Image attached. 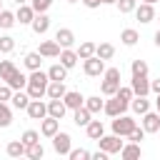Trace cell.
Wrapping results in <instances>:
<instances>
[{"label":"cell","instance_id":"obj_29","mask_svg":"<svg viewBox=\"0 0 160 160\" xmlns=\"http://www.w3.org/2000/svg\"><path fill=\"white\" fill-rule=\"evenodd\" d=\"M48 78H50V80H65V78H68V68H65L62 62H55V65L48 68Z\"/></svg>","mask_w":160,"mask_h":160},{"label":"cell","instance_id":"obj_23","mask_svg":"<svg viewBox=\"0 0 160 160\" xmlns=\"http://www.w3.org/2000/svg\"><path fill=\"white\" fill-rule=\"evenodd\" d=\"M118 88H120V80H118V78H105V75H102V82H100V92H102V95L110 98V95L118 92Z\"/></svg>","mask_w":160,"mask_h":160},{"label":"cell","instance_id":"obj_17","mask_svg":"<svg viewBox=\"0 0 160 160\" xmlns=\"http://www.w3.org/2000/svg\"><path fill=\"white\" fill-rule=\"evenodd\" d=\"M32 18H35V10L28 5V2H22V5H18V12H15V20L20 22V25H30L32 22Z\"/></svg>","mask_w":160,"mask_h":160},{"label":"cell","instance_id":"obj_38","mask_svg":"<svg viewBox=\"0 0 160 160\" xmlns=\"http://www.w3.org/2000/svg\"><path fill=\"white\" fill-rule=\"evenodd\" d=\"M20 140H22V142H25V148H28V145H32V142H38V140H40V132H38V130H25V132L20 135Z\"/></svg>","mask_w":160,"mask_h":160},{"label":"cell","instance_id":"obj_36","mask_svg":"<svg viewBox=\"0 0 160 160\" xmlns=\"http://www.w3.org/2000/svg\"><path fill=\"white\" fill-rule=\"evenodd\" d=\"M15 22H18V20H15V12H10V10L2 8V10H0V28L8 30V28H12Z\"/></svg>","mask_w":160,"mask_h":160},{"label":"cell","instance_id":"obj_2","mask_svg":"<svg viewBox=\"0 0 160 160\" xmlns=\"http://www.w3.org/2000/svg\"><path fill=\"white\" fill-rule=\"evenodd\" d=\"M135 125H138V120H132L128 112L115 115V118H112V122H110L112 132H115V135H120V138H128V135L132 132V128H135Z\"/></svg>","mask_w":160,"mask_h":160},{"label":"cell","instance_id":"obj_3","mask_svg":"<svg viewBox=\"0 0 160 160\" xmlns=\"http://www.w3.org/2000/svg\"><path fill=\"white\" fill-rule=\"evenodd\" d=\"M82 72H85L88 78H100V75L105 72V60H100L98 55L85 58V60H82Z\"/></svg>","mask_w":160,"mask_h":160},{"label":"cell","instance_id":"obj_27","mask_svg":"<svg viewBox=\"0 0 160 160\" xmlns=\"http://www.w3.org/2000/svg\"><path fill=\"white\" fill-rule=\"evenodd\" d=\"M120 40H122V45H128V48H132L138 40H140V32L135 30V28H125L122 32H120Z\"/></svg>","mask_w":160,"mask_h":160},{"label":"cell","instance_id":"obj_33","mask_svg":"<svg viewBox=\"0 0 160 160\" xmlns=\"http://www.w3.org/2000/svg\"><path fill=\"white\" fill-rule=\"evenodd\" d=\"M25 155H28L30 160H42V155H45V150H42V145H40V140H38V142H32V145H28V148H25Z\"/></svg>","mask_w":160,"mask_h":160},{"label":"cell","instance_id":"obj_44","mask_svg":"<svg viewBox=\"0 0 160 160\" xmlns=\"http://www.w3.org/2000/svg\"><path fill=\"white\" fill-rule=\"evenodd\" d=\"M12 48H15V40L10 35H2L0 38V52H12Z\"/></svg>","mask_w":160,"mask_h":160},{"label":"cell","instance_id":"obj_40","mask_svg":"<svg viewBox=\"0 0 160 160\" xmlns=\"http://www.w3.org/2000/svg\"><path fill=\"white\" fill-rule=\"evenodd\" d=\"M15 70V62L12 60H0V80H8V75Z\"/></svg>","mask_w":160,"mask_h":160},{"label":"cell","instance_id":"obj_43","mask_svg":"<svg viewBox=\"0 0 160 160\" xmlns=\"http://www.w3.org/2000/svg\"><path fill=\"white\" fill-rule=\"evenodd\" d=\"M115 95H118L120 100H125V102H130V100H132V88H130V85H120Z\"/></svg>","mask_w":160,"mask_h":160},{"label":"cell","instance_id":"obj_51","mask_svg":"<svg viewBox=\"0 0 160 160\" xmlns=\"http://www.w3.org/2000/svg\"><path fill=\"white\" fill-rule=\"evenodd\" d=\"M155 45H158V48H160V30H158V32H155Z\"/></svg>","mask_w":160,"mask_h":160},{"label":"cell","instance_id":"obj_8","mask_svg":"<svg viewBox=\"0 0 160 160\" xmlns=\"http://www.w3.org/2000/svg\"><path fill=\"white\" fill-rule=\"evenodd\" d=\"M142 118V130L145 132H160V112L155 110H148L145 115H140Z\"/></svg>","mask_w":160,"mask_h":160},{"label":"cell","instance_id":"obj_18","mask_svg":"<svg viewBox=\"0 0 160 160\" xmlns=\"http://www.w3.org/2000/svg\"><path fill=\"white\" fill-rule=\"evenodd\" d=\"M60 50H62V48H60L55 40H42V42H40V48H38V52H40L42 58H58V55H60Z\"/></svg>","mask_w":160,"mask_h":160},{"label":"cell","instance_id":"obj_50","mask_svg":"<svg viewBox=\"0 0 160 160\" xmlns=\"http://www.w3.org/2000/svg\"><path fill=\"white\" fill-rule=\"evenodd\" d=\"M100 2H102V5H115L118 0H100Z\"/></svg>","mask_w":160,"mask_h":160},{"label":"cell","instance_id":"obj_1","mask_svg":"<svg viewBox=\"0 0 160 160\" xmlns=\"http://www.w3.org/2000/svg\"><path fill=\"white\" fill-rule=\"evenodd\" d=\"M48 82H50L48 72H42V70H30V75H28V85H25V92L30 95V100H40V98H45V92H48Z\"/></svg>","mask_w":160,"mask_h":160},{"label":"cell","instance_id":"obj_39","mask_svg":"<svg viewBox=\"0 0 160 160\" xmlns=\"http://www.w3.org/2000/svg\"><path fill=\"white\" fill-rule=\"evenodd\" d=\"M68 158H70V160H90V152H88L85 148H75V150L70 148V152H68Z\"/></svg>","mask_w":160,"mask_h":160},{"label":"cell","instance_id":"obj_25","mask_svg":"<svg viewBox=\"0 0 160 160\" xmlns=\"http://www.w3.org/2000/svg\"><path fill=\"white\" fill-rule=\"evenodd\" d=\"M85 132H88L90 140H98L100 135H105V125H102V120H90V122L85 125Z\"/></svg>","mask_w":160,"mask_h":160},{"label":"cell","instance_id":"obj_56","mask_svg":"<svg viewBox=\"0 0 160 160\" xmlns=\"http://www.w3.org/2000/svg\"><path fill=\"white\" fill-rule=\"evenodd\" d=\"M0 10H2V0H0Z\"/></svg>","mask_w":160,"mask_h":160},{"label":"cell","instance_id":"obj_11","mask_svg":"<svg viewBox=\"0 0 160 160\" xmlns=\"http://www.w3.org/2000/svg\"><path fill=\"white\" fill-rule=\"evenodd\" d=\"M30 28H32V32H35V35H45V32L50 30V18H48L45 12H35V18H32Z\"/></svg>","mask_w":160,"mask_h":160},{"label":"cell","instance_id":"obj_48","mask_svg":"<svg viewBox=\"0 0 160 160\" xmlns=\"http://www.w3.org/2000/svg\"><path fill=\"white\" fill-rule=\"evenodd\" d=\"M80 2H82L85 8H90V10H92V8H100V5H102L100 0H80Z\"/></svg>","mask_w":160,"mask_h":160},{"label":"cell","instance_id":"obj_46","mask_svg":"<svg viewBox=\"0 0 160 160\" xmlns=\"http://www.w3.org/2000/svg\"><path fill=\"white\" fill-rule=\"evenodd\" d=\"M142 138H145V130H142V128H138V125H135V128H132V132L128 135V140H130V142H140Z\"/></svg>","mask_w":160,"mask_h":160},{"label":"cell","instance_id":"obj_34","mask_svg":"<svg viewBox=\"0 0 160 160\" xmlns=\"http://www.w3.org/2000/svg\"><path fill=\"white\" fill-rule=\"evenodd\" d=\"M75 52H78V58H80V60H85V58H90V55H95V42H90V40H85V42H80V48H78Z\"/></svg>","mask_w":160,"mask_h":160},{"label":"cell","instance_id":"obj_20","mask_svg":"<svg viewBox=\"0 0 160 160\" xmlns=\"http://www.w3.org/2000/svg\"><path fill=\"white\" fill-rule=\"evenodd\" d=\"M90 120H92V112H90L85 105H80V108H75V110H72V122H75L78 128H85Z\"/></svg>","mask_w":160,"mask_h":160},{"label":"cell","instance_id":"obj_10","mask_svg":"<svg viewBox=\"0 0 160 160\" xmlns=\"http://www.w3.org/2000/svg\"><path fill=\"white\" fill-rule=\"evenodd\" d=\"M135 18L140 20V22H152L155 20V8L150 5V2H140V5H135Z\"/></svg>","mask_w":160,"mask_h":160},{"label":"cell","instance_id":"obj_4","mask_svg":"<svg viewBox=\"0 0 160 160\" xmlns=\"http://www.w3.org/2000/svg\"><path fill=\"white\" fill-rule=\"evenodd\" d=\"M128 105H130V102L120 100L118 95H110V100H105V105H102V112H105V115H110V118H115V115L128 112Z\"/></svg>","mask_w":160,"mask_h":160},{"label":"cell","instance_id":"obj_45","mask_svg":"<svg viewBox=\"0 0 160 160\" xmlns=\"http://www.w3.org/2000/svg\"><path fill=\"white\" fill-rule=\"evenodd\" d=\"M12 92H15V90H12V88H10L8 82H2V85H0V102H10Z\"/></svg>","mask_w":160,"mask_h":160},{"label":"cell","instance_id":"obj_5","mask_svg":"<svg viewBox=\"0 0 160 160\" xmlns=\"http://www.w3.org/2000/svg\"><path fill=\"white\" fill-rule=\"evenodd\" d=\"M98 145H100V150H105L108 155H112V152H120V148L125 145L122 140H120V135H100L98 138Z\"/></svg>","mask_w":160,"mask_h":160},{"label":"cell","instance_id":"obj_12","mask_svg":"<svg viewBox=\"0 0 160 160\" xmlns=\"http://www.w3.org/2000/svg\"><path fill=\"white\" fill-rule=\"evenodd\" d=\"M55 42H58L60 48H72V45H75V32H72L70 28H58V30H55Z\"/></svg>","mask_w":160,"mask_h":160},{"label":"cell","instance_id":"obj_42","mask_svg":"<svg viewBox=\"0 0 160 160\" xmlns=\"http://www.w3.org/2000/svg\"><path fill=\"white\" fill-rule=\"evenodd\" d=\"M50 5H52V0H30V8L35 12H48Z\"/></svg>","mask_w":160,"mask_h":160},{"label":"cell","instance_id":"obj_30","mask_svg":"<svg viewBox=\"0 0 160 160\" xmlns=\"http://www.w3.org/2000/svg\"><path fill=\"white\" fill-rule=\"evenodd\" d=\"M5 150H8L10 158H22V155H25V142H22V140H10Z\"/></svg>","mask_w":160,"mask_h":160},{"label":"cell","instance_id":"obj_49","mask_svg":"<svg viewBox=\"0 0 160 160\" xmlns=\"http://www.w3.org/2000/svg\"><path fill=\"white\" fill-rule=\"evenodd\" d=\"M150 92H155V95L160 92V78L158 80H150Z\"/></svg>","mask_w":160,"mask_h":160},{"label":"cell","instance_id":"obj_16","mask_svg":"<svg viewBox=\"0 0 160 160\" xmlns=\"http://www.w3.org/2000/svg\"><path fill=\"white\" fill-rule=\"evenodd\" d=\"M58 130H60V120H58V118H50V115H45V118L40 120V132H42L45 138H52Z\"/></svg>","mask_w":160,"mask_h":160},{"label":"cell","instance_id":"obj_41","mask_svg":"<svg viewBox=\"0 0 160 160\" xmlns=\"http://www.w3.org/2000/svg\"><path fill=\"white\" fill-rule=\"evenodd\" d=\"M115 5H118V10H120L122 15H128V12H132V10H135V5H138V0H118Z\"/></svg>","mask_w":160,"mask_h":160},{"label":"cell","instance_id":"obj_21","mask_svg":"<svg viewBox=\"0 0 160 160\" xmlns=\"http://www.w3.org/2000/svg\"><path fill=\"white\" fill-rule=\"evenodd\" d=\"M140 155H142L140 142H128V145L120 148V158H122V160H138Z\"/></svg>","mask_w":160,"mask_h":160},{"label":"cell","instance_id":"obj_32","mask_svg":"<svg viewBox=\"0 0 160 160\" xmlns=\"http://www.w3.org/2000/svg\"><path fill=\"white\" fill-rule=\"evenodd\" d=\"M82 105H85V108L95 115V112H100V110H102L105 100H100V95H90V98H85V102H82Z\"/></svg>","mask_w":160,"mask_h":160},{"label":"cell","instance_id":"obj_6","mask_svg":"<svg viewBox=\"0 0 160 160\" xmlns=\"http://www.w3.org/2000/svg\"><path fill=\"white\" fill-rule=\"evenodd\" d=\"M70 135L65 132V130H58L55 135H52V150L58 152V155H68L70 152Z\"/></svg>","mask_w":160,"mask_h":160},{"label":"cell","instance_id":"obj_57","mask_svg":"<svg viewBox=\"0 0 160 160\" xmlns=\"http://www.w3.org/2000/svg\"><path fill=\"white\" fill-rule=\"evenodd\" d=\"M158 20H160V15H158Z\"/></svg>","mask_w":160,"mask_h":160},{"label":"cell","instance_id":"obj_31","mask_svg":"<svg viewBox=\"0 0 160 160\" xmlns=\"http://www.w3.org/2000/svg\"><path fill=\"white\" fill-rule=\"evenodd\" d=\"M22 62H25L28 70H40V65H42V55H40V52H28Z\"/></svg>","mask_w":160,"mask_h":160},{"label":"cell","instance_id":"obj_53","mask_svg":"<svg viewBox=\"0 0 160 160\" xmlns=\"http://www.w3.org/2000/svg\"><path fill=\"white\" fill-rule=\"evenodd\" d=\"M142 2H150V5H155V2H158V0H142Z\"/></svg>","mask_w":160,"mask_h":160},{"label":"cell","instance_id":"obj_35","mask_svg":"<svg viewBox=\"0 0 160 160\" xmlns=\"http://www.w3.org/2000/svg\"><path fill=\"white\" fill-rule=\"evenodd\" d=\"M12 122V110L8 102H0V128H8Z\"/></svg>","mask_w":160,"mask_h":160},{"label":"cell","instance_id":"obj_24","mask_svg":"<svg viewBox=\"0 0 160 160\" xmlns=\"http://www.w3.org/2000/svg\"><path fill=\"white\" fill-rule=\"evenodd\" d=\"M68 92V88H65V80H50L48 82V98H62Z\"/></svg>","mask_w":160,"mask_h":160},{"label":"cell","instance_id":"obj_19","mask_svg":"<svg viewBox=\"0 0 160 160\" xmlns=\"http://www.w3.org/2000/svg\"><path fill=\"white\" fill-rule=\"evenodd\" d=\"M5 82H8L12 90H22V88L28 85V75H25V72H20V70L15 68V70L8 75V80H5Z\"/></svg>","mask_w":160,"mask_h":160},{"label":"cell","instance_id":"obj_47","mask_svg":"<svg viewBox=\"0 0 160 160\" xmlns=\"http://www.w3.org/2000/svg\"><path fill=\"white\" fill-rule=\"evenodd\" d=\"M90 158L92 160H108V152L105 150H98V152H90Z\"/></svg>","mask_w":160,"mask_h":160},{"label":"cell","instance_id":"obj_52","mask_svg":"<svg viewBox=\"0 0 160 160\" xmlns=\"http://www.w3.org/2000/svg\"><path fill=\"white\" fill-rule=\"evenodd\" d=\"M155 110L160 112V92H158V100H155Z\"/></svg>","mask_w":160,"mask_h":160},{"label":"cell","instance_id":"obj_37","mask_svg":"<svg viewBox=\"0 0 160 160\" xmlns=\"http://www.w3.org/2000/svg\"><path fill=\"white\" fill-rule=\"evenodd\" d=\"M130 72H132V75H148V62L140 60V58L132 60V62H130Z\"/></svg>","mask_w":160,"mask_h":160},{"label":"cell","instance_id":"obj_54","mask_svg":"<svg viewBox=\"0 0 160 160\" xmlns=\"http://www.w3.org/2000/svg\"><path fill=\"white\" fill-rule=\"evenodd\" d=\"M15 2H18V5H22V2H28V0H15Z\"/></svg>","mask_w":160,"mask_h":160},{"label":"cell","instance_id":"obj_15","mask_svg":"<svg viewBox=\"0 0 160 160\" xmlns=\"http://www.w3.org/2000/svg\"><path fill=\"white\" fill-rule=\"evenodd\" d=\"M65 112H68V108H65L62 98H50V102H48V115H50V118L62 120V118H65Z\"/></svg>","mask_w":160,"mask_h":160},{"label":"cell","instance_id":"obj_13","mask_svg":"<svg viewBox=\"0 0 160 160\" xmlns=\"http://www.w3.org/2000/svg\"><path fill=\"white\" fill-rule=\"evenodd\" d=\"M62 102H65L68 110H75V108H80V105L85 102V95H82L80 90H68V92L62 95Z\"/></svg>","mask_w":160,"mask_h":160},{"label":"cell","instance_id":"obj_9","mask_svg":"<svg viewBox=\"0 0 160 160\" xmlns=\"http://www.w3.org/2000/svg\"><path fill=\"white\" fill-rule=\"evenodd\" d=\"M130 88H132V95H150V80H148V75H132Z\"/></svg>","mask_w":160,"mask_h":160},{"label":"cell","instance_id":"obj_14","mask_svg":"<svg viewBox=\"0 0 160 160\" xmlns=\"http://www.w3.org/2000/svg\"><path fill=\"white\" fill-rule=\"evenodd\" d=\"M135 115H145L148 110H150V100H148V95H132V100H130V105H128Z\"/></svg>","mask_w":160,"mask_h":160},{"label":"cell","instance_id":"obj_26","mask_svg":"<svg viewBox=\"0 0 160 160\" xmlns=\"http://www.w3.org/2000/svg\"><path fill=\"white\" fill-rule=\"evenodd\" d=\"M28 102H30V95H28V92H22V90H15V92H12V98H10V105H12V108H18V110H25V108H28Z\"/></svg>","mask_w":160,"mask_h":160},{"label":"cell","instance_id":"obj_7","mask_svg":"<svg viewBox=\"0 0 160 160\" xmlns=\"http://www.w3.org/2000/svg\"><path fill=\"white\" fill-rule=\"evenodd\" d=\"M25 112H28L30 120H42V118L48 115V102H42V100H30L28 108H25Z\"/></svg>","mask_w":160,"mask_h":160},{"label":"cell","instance_id":"obj_58","mask_svg":"<svg viewBox=\"0 0 160 160\" xmlns=\"http://www.w3.org/2000/svg\"><path fill=\"white\" fill-rule=\"evenodd\" d=\"M0 55H2V52H0Z\"/></svg>","mask_w":160,"mask_h":160},{"label":"cell","instance_id":"obj_28","mask_svg":"<svg viewBox=\"0 0 160 160\" xmlns=\"http://www.w3.org/2000/svg\"><path fill=\"white\" fill-rule=\"evenodd\" d=\"M95 55L100 60H110L115 55V45L112 42H100V45H95Z\"/></svg>","mask_w":160,"mask_h":160},{"label":"cell","instance_id":"obj_55","mask_svg":"<svg viewBox=\"0 0 160 160\" xmlns=\"http://www.w3.org/2000/svg\"><path fill=\"white\" fill-rule=\"evenodd\" d=\"M68 2H80V0H68Z\"/></svg>","mask_w":160,"mask_h":160},{"label":"cell","instance_id":"obj_22","mask_svg":"<svg viewBox=\"0 0 160 160\" xmlns=\"http://www.w3.org/2000/svg\"><path fill=\"white\" fill-rule=\"evenodd\" d=\"M58 58H60V62H62L68 70H70V68H75V65H78V60H80V58H78V52H75V50H70V48H62Z\"/></svg>","mask_w":160,"mask_h":160}]
</instances>
